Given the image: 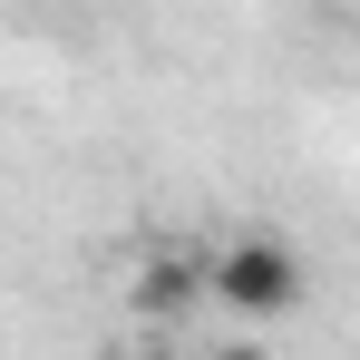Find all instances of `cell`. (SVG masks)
Listing matches in <instances>:
<instances>
[{
    "label": "cell",
    "mask_w": 360,
    "mask_h": 360,
    "mask_svg": "<svg viewBox=\"0 0 360 360\" xmlns=\"http://www.w3.org/2000/svg\"><path fill=\"white\" fill-rule=\"evenodd\" d=\"M214 360H273V351H263V341H224Z\"/></svg>",
    "instance_id": "3"
},
{
    "label": "cell",
    "mask_w": 360,
    "mask_h": 360,
    "mask_svg": "<svg viewBox=\"0 0 360 360\" xmlns=\"http://www.w3.org/2000/svg\"><path fill=\"white\" fill-rule=\"evenodd\" d=\"M127 360H176V351H127Z\"/></svg>",
    "instance_id": "4"
},
{
    "label": "cell",
    "mask_w": 360,
    "mask_h": 360,
    "mask_svg": "<svg viewBox=\"0 0 360 360\" xmlns=\"http://www.w3.org/2000/svg\"><path fill=\"white\" fill-rule=\"evenodd\" d=\"M195 302H205V263L195 253H146L136 283H127V311L136 321H185Z\"/></svg>",
    "instance_id": "2"
},
{
    "label": "cell",
    "mask_w": 360,
    "mask_h": 360,
    "mask_svg": "<svg viewBox=\"0 0 360 360\" xmlns=\"http://www.w3.org/2000/svg\"><path fill=\"white\" fill-rule=\"evenodd\" d=\"M205 292L224 302L234 321H283V311H302L311 273H302L292 243H273V234H234L214 263H205Z\"/></svg>",
    "instance_id": "1"
}]
</instances>
